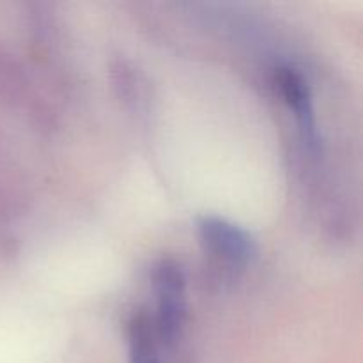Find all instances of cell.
I'll use <instances>...</instances> for the list:
<instances>
[{
    "mask_svg": "<svg viewBox=\"0 0 363 363\" xmlns=\"http://www.w3.org/2000/svg\"><path fill=\"white\" fill-rule=\"evenodd\" d=\"M155 287L158 296V314L155 332L158 342L172 346L184 323V277L179 266L172 261H162L156 266Z\"/></svg>",
    "mask_w": 363,
    "mask_h": 363,
    "instance_id": "obj_1",
    "label": "cell"
},
{
    "mask_svg": "<svg viewBox=\"0 0 363 363\" xmlns=\"http://www.w3.org/2000/svg\"><path fill=\"white\" fill-rule=\"evenodd\" d=\"M128 339H130V363H162L155 325L149 321L147 315H133L128 326Z\"/></svg>",
    "mask_w": 363,
    "mask_h": 363,
    "instance_id": "obj_4",
    "label": "cell"
},
{
    "mask_svg": "<svg viewBox=\"0 0 363 363\" xmlns=\"http://www.w3.org/2000/svg\"><path fill=\"white\" fill-rule=\"evenodd\" d=\"M199 234L204 247L216 257L230 264H247L255 254L254 241L238 225L220 218H202L199 222Z\"/></svg>",
    "mask_w": 363,
    "mask_h": 363,
    "instance_id": "obj_2",
    "label": "cell"
},
{
    "mask_svg": "<svg viewBox=\"0 0 363 363\" xmlns=\"http://www.w3.org/2000/svg\"><path fill=\"white\" fill-rule=\"evenodd\" d=\"M277 80H279L280 91H282L287 105L296 116L305 144H308V147L314 151L318 147V128H315L311 89H308L303 74L298 73L296 69H291V67H282L277 73Z\"/></svg>",
    "mask_w": 363,
    "mask_h": 363,
    "instance_id": "obj_3",
    "label": "cell"
}]
</instances>
